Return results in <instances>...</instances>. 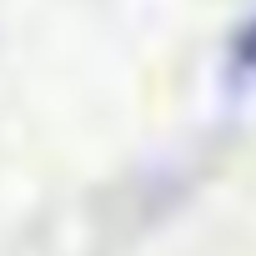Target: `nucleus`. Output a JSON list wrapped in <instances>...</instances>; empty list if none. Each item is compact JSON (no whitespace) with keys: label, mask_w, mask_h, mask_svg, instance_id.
<instances>
[{"label":"nucleus","mask_w":256,"mask_h":256,"mask_svg":"<svg viewBox=\"0 0 256 256\" xmlns=\"http://www.w3.org/2000/svg\"><path fill=\"white\" fill-rule=\"evenodd\" d=\"M226 70H231V80H241V86H256V16L231 36V50H226Z\"/></svg>","instance_id":"obj_1"}]
</instances>
